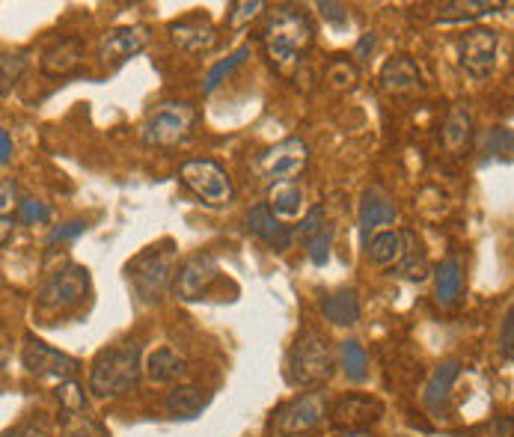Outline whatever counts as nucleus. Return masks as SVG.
Returning <instances> with one entry per match:
<instances>
[{"label":"nucleus","instance_id":"1","mask_svg":"<svg viewBox=\"0 0 514 437\" xmlns=\"http://www.w3.org/2000/svg\"><path fill=\"white\" fill-rule=\"evenodd\" d=\"M262 45L268 54V63L280 72H289L298 66L307 51L315 45V27L304 12V6L280 3L265 15L262 24Z\"/></svg>","mask_w":514,"mask_h":437},{"label":"nucleus","instance_id":"2","mask_svg":"<svg viewBox=\"0 0 514 437\" xmlns=\"http://www.w3.org/2000/svg\"><path fill=\"white\" fill-rule=\"evenodd\" d=\"M140 345L122 342L113 348H104L96 354L90 369V393L99 399H113L122 393H131L140 381Z\"/></svg>","mask_w":514,"mask_h":437},{"label":"nucleus","instance_id":"3","mask_svg":"<svg viewBox=\"0 0 514 437\" xmlns=\"http://www.w3.org/2000/svg\"><path fill=\"white\" fill-rule=\"evenodd\" d=\"M128 280H131V289L146 301H158L176 280V244L170 238L146 247L143 253H137L131 262H128Z\"/></svg>","mask_w":514,"mask_h":437},{"label":"nucleus","instance_id":"4","mask_svg":"<svg viewBox=\"0 0 514 437\" xmlns=\"http://www.w3.org/2000/svg\"><path fill=\"white\" fill-rule=\"evenodd\" d=\"M286 369H289V381L295 387H318V384H324L333 375V369H336L333 348H330L327 336L321 330H304L295 339L292 351H289Z\"/></svg>","mask_w":514,"mask_h":437},{"label":"nucleus","instance_id":"5","mask_svg":"<svg viewBox=\"0 0 514 437\" xmlns=\"http://www.w3.org/2000/svg\"><path fill=\"white\" fill-rule=\"evenodd\" d=\"M194 125H197V108L191 102L170 99V102H161L146 113V119L140 125V137L146 146L173 149L191 137Z\"/></svg>","mask_w":514,"mask_h":437},{"label":"nucleus","instance_id":"6","mask_svg":"<svg viewBox=\"0 0 514 437\" xmlns=\"http://www.w3.org/2000/svg\"><path fill=\"white\" fill-rule=\"evenodd\" d=\"M179 179L206 203L208 209H223L235 197V188H232L229 173L217 161H208V158L185 161L179 167Z\"/></svg>","mask_w":514,"mask_h":437},{"label":"nucleus","instance_id":"7","mask_svg":"<svg viewBox=\"0 0 514 437\" xmlns=\"http://www.w3.org/2000/svg\"><path fill=\"white\" fill-rule=\"evenodd\" d=\"M87 289H90V271L81 265H66L42 283L36 304L39 310H66L81 304Z\"/></svg>","mask_w":514,"mask_h":437},{"label":"nucleus","instance_id":"8","mask_svg":"<svg viewBox=\"0 0 514 437\" xmlns=\"http://www.w3.org/2000/svg\"><path fill=\"white\" fill-rule=\"evenodd\" d=\"M21 363L30 375L36 378H54V381H72L81 369V363L57 348H51L48 342L36 339V336H24V348H21Z\"/></svg>","mask_w":514,"mask_h":437},{"label":"nucleus","instance_id":"9","mask_svg":"<svg viewBox=\"0 0 514 437\" xmlns=\"http://www.w3.org/2000/svg\"><path fill=\"white\" fill-rule=\"evenodd\" d=\"M309 164V149L301 137H286L280 140L277 146H271L262 161H259V170L268 182L280 185V182H292L298 179Z\"/></svg>","mask_w":514,"mask_h":437},{"label":"nucleus","instance_id":"10","mask_svg":"<svg viewBox=\"0 0 514 437\" xmlns=\"http://www.w3.org/2000/svg\"><path fill=\"white\" fill-rule=\"evenodd\" d=\"M324 414H327V396L312 390V393H304L301 399H295V402H289L286 408L277 411L274 432L283 437L307 435V432L321 426Z\"/></svg>","mask_w":514,"mask_h":437},{"label":"nucleus","instance_id":"11","mask_svg":"<svg viewBox=\"0 0 514 437\" xmlns=\"http://www.w3.org/2000/svg\"><path fill=\"white\" fill-rule=\"evenodd\" d=\"M497 48H500V36L494 30L470 27L458 39V63L473 78H488L494 72V63H497Z\"/></svg>","mask_w":514,"mask_h":437},{"label":"nucleus","instance_id":"12","mask_svg":"<svg viewBox=\"0 0 514 437\" xmlns=\"http://www.w3.org/2000/svg\"><path fill=\"white\" fill-rule=\"evenodd\" d=\"M149 27L146 24H125V27H110L102 33L99 42V60L107 69L125 66L131 57H137L149 45Z\"/></svg>","mask_w":514,"mask_h":437},{"label":"nucleus","instance_id":"13","mask_svg":"<svg viewBox=\"0 0 514 437\" xmlns=\"http://www.w3.org/2000/svg\"><path fill=\"white\" fill-rule=\"evenodd\" d=\"M220 277V265L211 253H197L191 256L179 271H176V280H173V295L179 301H200L208 289L217 283Z\"/></svg>","mask_w":514,"mask_h":437},{"label":"nucleus","instance_id":"14","mask_svg":"<svg viewBox=\"0 0 514 437\" xmlns=\"http://www.w3.org/2000/svg\"><path fill=\"white\" fill-rule=\"evenodd\" d=\"M381 417H384V405L366 393H354V396L339 399L333 405V414H330V420L339 432H363L372 423H378Z\"/></svg>","mask_w":514,"mask_h":437},{"label":"nucleus","instance_id":"15","mask_svg":"<svg viewBox=\"0 0 514 437\" xmlns=\"http://www.w3.org/2000/svg\"><path fill=\"white\" fill-rule=\"evenodd\" d=\"M170 42L185 51V54H206L214 48L217 42V30L211 24V18H206L203 12H194L188 18H179L170 24Z\"/></svg>","mask_w":514,"mask_h":437},{"label":"nucleus","instance_id":"16","mask_svg":"<svg viewBox=\"0 0 514 437\" xmlns=\"http://www.w3.org/2000/svg\"><path fill=\"white\" fill-rule=\"evenodd\" d=\"M84 54H87V45L81 36H66L60 42H54L51 48H45L42 54V75L48 78H69L78 72V66L84 63Z\"/></svg>","mask_w":514,"mask_h":437},{"label":"nucleus","instance_id":"17","mask_svg":"<svg viewBox=\"0 0 514 437\" xmlns=\"http://www.w3.org/2000/svg\"><path fill=\"white\" fill-rule=\"evenodd\" d=\"M244 223H247V232H250V235H256L262 244H268V247L277 250V253L289 250V244H292V238H295L292 229L271 212L268 203H259L256 209H250Z\"/></svg>","mask_w":514,"mask_h":437},{"label":"nucleus","instance_id":"18","mask_svg":"<svg viewBox=\"0 0 514 437\" xmlns=\"http://www.w3.org/2000/svg\"><path fill=\"white\" fill-rule=\"evenodd\" d=\"M378 87L387 96H411L416 90H422V75L419 66L411 57H393L384 63L381 75H378Z\"/></svg>","mask_w":514,"mask_h":437},{"label":"nucleus","instance_id":"19","mask_svg":"<svg viewBox=\"0 0 514 437\" xmlns=\"http://www.w3.org/2000/svg\"><path fill=\"white\" fill-rule=\"evenodd\" d=\"M396 218H399V209H396L393 197H390L384 188L372 185V188L363 194V200H360V212H357V220H360L363 235H369V232H372V229H378V226H390Z\"/></svg>","mask_w":514,"mask_h":437},{"label":"nucleus","instance_id":"20","mask_svg":"<svg viewBox=\"0 0 514 437\" xmlns=\"http://www.w3.org/2000/svg\"><path fill=\"white\" fill-rule=\"evenodd\" d=\"M440 140H443V149L449 155H455V158L470 152V146L476 140V131H473V116L464 105H455L449 110V116L443 122V131H440Z\"/></svg>","mask_w":514,"mask_h":437},{"label":"nucleus","instance_id":"21","mask_svg":"<svg viewBox=\"0 0 514 437\" xmlns=\"http://www.w3.org/2000/svg\"><path fill=\"white\" fill-rule=\"evenodd\" d=\"M211 396L206 390L194 387V384H179L167 393L164 399V411L173 417V420H197L203 411L208 408Z\"/></svg>","mask_w":514,"mask_h":437},{"label":"nucleus","instance_id":"22","mask_svg":"<svg viewBox=\"0 0 514 437\" xmlns=\"http://www.w3.org/2000/svg\"><path fill=\"white\" fill-rule=\"evenodd\" d=\"M461 289H464V265L458 256H446L434 268V298L440 307H455L461 301Z\"/></svg>","mask_w":514,"mask_h":437},{"label":"nucleus","instance_id":"23","mask_svg":"<svg viewBox=\"0 0 514 437\" xmlns=\"http://www.w3.org/2000/svg\"><path fill=\"white\" fill-rule=\"evenodd\" d=\"M458 372H461V363H458V360H446V363H440V366L431 372V378L425 381L422 405H425L431 414H440V411L446 408V402H449V390H452V384H455Z\"/></svg>","mask_w":514,"mask_h":437},{"label":"nucleus","instance_id":"24","mask_svg":"<svg viewBox=\"0 0 514 437\" xmlns=\"http://www.w3.org/2000/svg\"><path fill=\"white\" fill-rule=\"evenodd\" d=\"M185 372H188V363L170 345L155 348L149 354V360H146V375H149L152 384H176V381L185 378Z\"/></svg>","mask_w":514,"mask_h":437},{"label":"nucleus","instance_id":"25","mask_svg":"<svg viewBox=\"0 0 514 437\" xmlns=\"http://www.w3.org/2000/svg\"><path fill=\"white\" fill-rule=\"evenodd\" d=\"M408 250V229L405 232H378L369 241V259L381 268H396Z\"/></svg>","mask_w":514,"mask_h":437},{"label":"nucleus","instance_id":"26","mask_svg":"<svg viewBox=\"0 0 514 437\" xmlns=\"http://www.w3.org/2000/svg\"><path fill=\"white\" fill-rule=\"evenodd\" d=\"M321 313H324V319H327L330 325H336V328H351V325L360 322V301H357V295H354L351 289H345V292L330 295V298L321 304Z\"/></svg>","mask_w":514,"mask_h":437},{"label":"nucleus","instance_id":"27","mask_svg":"<svg viewBox=\"0 0 514 437\" xmlns=\"http://www.w3.org/2000/svg\"><path fill=\"white\" fill-rule=\"evenodd\" d=\"M268 206L280 220L298 218L304 212V191L295 182H280V185H274Z\"/></svg>","mask_w":514,"mask_h":437},{"label":"nucleus","instance_id":"28","mask_svg":"<svg viewBox=\"0 0 514 437\" xmlns=\"http://www.w3.org/2000/svg\"><path fill=\"white\" fill-rule=\"evenodd\" d=\"M428 271H431V268H428L425 250H422L419 238L408 229V250H405V259L393 268V274L402 277V280H411V283H422V280L428 277Z\"/></svg>","mask_w":514,"mask_h":437},{"label":"nucleus","instance_id":"29","mask_svg":"<svg viewBox=\"0 0 514 437\" xmlns=\"http://www.w3.org/2000/svg\"><path fill=\"white\" fill-rule=\"evenodd\" d=\"M509 3H488V0H455L440 6V21H464V18H482L494 9H506Z\"/></svg>","mask_w":514,"mask_h":437},{"label":"nucleus","instance_id":"30","mask_svg":"<svg viewBox=\"0 0 514 437\" xmlns=\"http://www.w3.org/2000/svg\"><path fill=\"white\" fill-rule=\"evenodd\" d=\"M339 354H342V369H345V375H348L354 384H360V381L369 378V369H366L369 360H366V351H363V345H360L357 339L342 342Z\"/></svg>","mask_w":514,"mask_h":437},{"label":"nucleus","instance_id":"31","mask_svg":"<svg viewBox=\"0 0 514 437\" xmlns=\"http://www.w3.org/2000/svg\"><path fill=\"white\" fill-rule=\"evenodd\" d=\"M324 81H327L333 90H339V93H351V90L357 87V81H360V72H357V66H354L351 60L336 57V60L327 66Z\"/></svg>","mask_w":514,"mask_h":437},{"label":"nucleus","instance_id":"32","mask_svg":"<svg viewBox=\"0 0 514 437\" xmlns=\"http://www.w3.org/2000/svg\"><path fill=\"white\" fill-rule=\"evenodd\" d=\"M247 57H250V45H241V48H235V51H232V54H229L223 63H217V66L208 72L206 84H203V93H214V90L220 87V81H223L226 75H232V72H235V69H238V66H241Z\"/></svg>","mask_w":514,"mask_h":437},{"label":"nucleus","instance_id":"33","mask_svg":"<svg viewBox=\"0 0 514 437\" xmlns=\"http://www.w3.org/2000/svg\"><path fill=\"white\" fill-rule=\"evenodd\" d=\"M57 402L66 414H84L87 402H84V387L78 381H63L57 387Z\"/></svg>","mask_w":514,"mask_h":437},{"label":"nucleus","instance_id":"34","mask_svg":"<svg viewBox=\"0 0 514 437\" xmlns=\"http://www.w3.org/2000/svg\"><path fill=\"white\" fill-rule=\"evenodd\" d=\"M265 6L259 3V0H241V3H229V15H226V21H229V30H241L244 24H250L259 12H262Z\"/></svg>","mask_w":514,"mask_h":437},{"label":"nucleus","instance_id":"35","mask_svg":"<svg viewBox=\"0 0 514 437\" xmlns=\"http://www.w3.org/2000/svg\"><path fill=\"white\" fill-rule=\"evenodd\" d=\"M18 220L24 226H42V223L51 220V209L45 203H39V200H21L18 203Z\"/></svg>","mask_w":514,"mask_h":437},{"label":"nucleus","instance_id":"36","mask_svg":"<svg viewBox=\"0 0 514 437\" xmlns=\"http://www.w3.org/2000/svg\"><path fill=\"white\" fill-rule=\"evenodd\" d=\"M0 69H3V75H0V96H9V90L15 87L18 75L24 72V60L15 57V54H3Z\"/></svg>","mask_w":514,"mask_h":437},{"label":"nucleus","instance_id":"37","mask_svg":"<svg viewBox=\"0 0 514 437\" xmlns=\"http://www.w3.org/2000/svg\"><path fill=\"white\" fill-rule=\"evenodd\" d=\"M512 131L506 128H494L485 140V155H512Z\"/></svg>","mask_w":514,"mask_h":437},{"label":"nucleus","instance_id":"38","mask_svg":"<svg viewBox=\"0 0 514 437\" xmlns=\"http://www.w3.org/2000/svg\"><path fill=\"white\" fill-rule=\"evenodd\" d=\"M473 437H514V420L512 417H494L488 423H482Z\"/></svg>","mask_w":514,"mask_h":437},{"label":"nucleus","instance_id":"39","mask_svg":"<svg viewBox=\"0 0 514 437\" xmlns=\"http://www.w3.org/2000/svg\"><path fill=\"white\" fill-rule=\"evenodd\" d=\"M330 244H333V229H324L321 235H315L312 241H307L309 259H312L315 265H324L327 256H330Z\"/></svg>","mask_w":514,"mask_h":437},{"label":"nucleus","instance_id":"40","mask_svg":"<svg viewBox=\"0 0 514 437\" xmlns=\"http://www.w3.org/2000/svg\"><path fill=\"white\" fill-rule=\"evenodd\" d=\"M321 226H324V209H321V206H315V209H309L304 223L298 226V238H301V241H312L315 235H321V232H324Z\"/></svg>","mask_w":514,"mask_h":437},{"label":"nucleus","instance_id":"41","mask_svg":"<svg viewBox=\"0 0 514 437\" xmlns=\"http://www.w3.org/2000/svg\"><path fill=\"white\" fill-rule=\"evenodd\" d=\"M81 232H87V220H72V223H63V226H57V229L48 235V244H63V241H72V238H78Z\"/></svg>","mask_w":514,"mask_h":437},{"label":"nucleus","instance_id":"42","mask_svg":"<svg viewBox=\"0 0 514 437\" xmlns=\"http://www.w3.org/2000/svg\"><path fill=\"white\" fill-rule=\"evenodd\" d=\"M500 351L506 360L514 363V304L509 307L506 319H503V328H500Z\"/></svg>","mask_w":514,"mask_h":437},{"label":"nucleus","instance_id":"43","mask_svg":"<svg viewBox=\"0 0 514 437\" xmlns=\"http://www.w3.org/2000/svg\"><path fill=\"white\" fill-rule=\"evenodd\" d=\"M66 437H99V432H96V426L87 417L69 414V420H66Z\"/></svg>","mask_w":514,"mask_h":437},{"label":"nucleus","instance_id":"44","mask_svg":"<svg viewBox=\"0 0 514 437\" xmlns=\"http://www.w3.org/2000/svg\"><path fill=\"white\" fill-rule=\"evenodd\" d=\"M318 12H321V18L324 21H330V24H336V27H348V9L342 6V3H318Z\"/></svg>","mask_w":514,"mask_h":437},{"label":"nucleus","instance_id":"45","mask_svg":"<svg viewBox=\"0 0 514 437\" xmlns=\"http://www.w3.org/2000/svg\"><path fill=\"white\" fill-rule=\"evenodd\" d=\"M3 437H51L42 426H33V423H24V426H15L12 432H6Z\"/></svg>","mask_w":514,"mask_h":437},{"label":"nucleus","instance_id":"46","mask_svg":"<svg viewBox=\"0 0 514 437\" xmlns=\"http://www.w3.org/2000/svg\"><path fill=\"white\" fill-rule=\"evenodd\" d=\"M9 158H12V140H9V131L3 128V131H0V164L6 167Z\"/></svg>","mask_w":514,"mask_h":437},{"label":"nucleus","instance_id":"47","mask_svg":"<svg viewBox=\"0 0 514 437\" xmlns=\"http://www.w3.org/2000/svg\"><path fill=\"white\" fill-rule=\"evenodd\" d=\"M12 200H15V188H12V182H9V179H3V206H0L3 218H9V206H12Z\"/></svg>","mask_w":514,"mask_h":437},{"label":"nucleus","instance_id":"48","mask_svg":"<svg viewBox=\"0 0 514 437\" xmlns=\"http://www.w3.org/2000/svg\"><path fill=\"white\" fill-rule=\"evenodd\" d=\"M372 48H375V36H372V33H366V36L360 39V45H357V51H354V54H357V57H363V54H369Z\"/></svg>","mask_w":514,"mask_h":437},{"label":"nucleus","instance_id":"49","mask_svg":"<svg viewBox=\"0 0 514 437\" xmlns=\"http://www.w3.org/2000/svg\"><path fill=\"white\" fill-rule=\"evenodd\" d=\"M339 437H372V435H366V432H345V435H339Z\"/></svg>","mask_w":514,"mask_h":437}]
</instances>
